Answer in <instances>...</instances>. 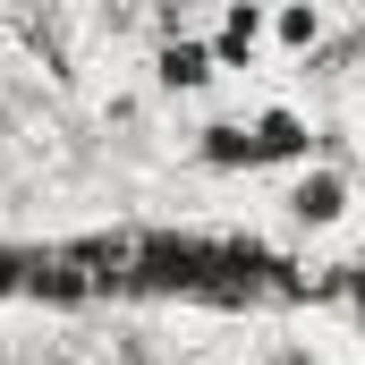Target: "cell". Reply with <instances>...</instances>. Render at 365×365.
<instances>
[{"mask_svg": "<svg viewBox=\"0 0 365 365\" xmlns=\"http://www.w3.org/2000/svg\"><path fill=\"white\" fill-rule=\"evenodd\" d=\"M349 204H357V179L340 170V162H297L289 179H280V212H289V230H340L349 221Z\"/></svg>", "mask_w": 365, "mask_h": 365, "instance_id": "cell-1", "label": "cell"}, {"mask_svg": "<svg viewBox=\"0 0 365 365\" xmlns=\"http://www.w3.org/2000/svg\"><path fill=\"white\" fill-rule=\"evenodd\" d=\"M247 145H255V170H280V179H289L297 162H314L323 136H314V119H306L289 93H272V102L247 110Z\"/></svg>", "mask_w": 365, "mask_h": 365, "instance_id": "cell-2", "label": "cell"}, {"mask_svg": "<svg viewBox=\"0 0 365 365\" xmlns=\"http://www.w3.org/2000/svg\"><path fill=\"white\" fill-rule=\"evenodd\" d=\"M204 43H212V68L221 77H255L264 51H272V9H212L204 17Z\"/></svg>", "mask_w": 365, "mask_h": 365, "instance_id": "cell-3", "label": "cell"}, {"mask_svg": "<svg viewBox=\"0 0 365 365\" xmlns=\"http://www.w3.org/2000/svg\"><path fill=\"white\" fill-rule=\"evenodd\" d=\"M221 77L212 68V43H204V26H179V34H162V51H153V93H204Z\"/></svg>", "mask_w": 365, "mask_h": 365, "instance_id": "cell-4", "label": "cell"}, {"mask_svg": "<svg viewBox=\"0 0 365 365\" xmlns=\"http://www.w3.org/2000/svg\"><path fill=\"white\" fill-rule=\"evenodd\" d=\"M331 34H340V17L314 9V0H280V9H272V51H280V60H306V51H323Z\"/></svg>", "mask_w": 365, "mask_h": 365, "instance_id": "cell-5", "label": "cell"}, {"mask_svg": "<svg viewBox=\"0 0 365 365\" xmlns=\"http://www.w3.org/2000/svg\"><path fill=\"white\" fill-rule=\"evenodd\" d=\"M204 162H212V170H255L247 119H212V128H204Z\"/></svg>", "mask_w": 365, "mask_h": 365, "instance_id": "cell-6", "label": "cell"}]
</instances>
